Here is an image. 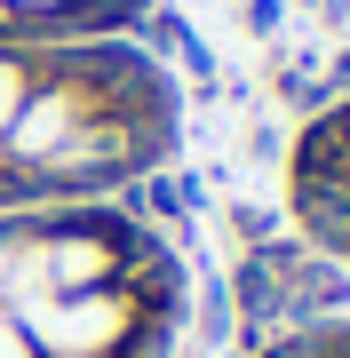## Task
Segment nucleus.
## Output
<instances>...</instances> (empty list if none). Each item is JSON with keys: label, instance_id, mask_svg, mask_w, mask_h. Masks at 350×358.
<instances>
[{"label": "nucleus", "instance_id": "obj_3", "mask_svg": "<svg viewBox=\"0 0 350 358\" xmlns=\"http://www.w3.org/2000/svg\"><path fill=\"white\" fill-rule=\"evenodd\" d=\"M286 192H295L302 231H311L319 247H335V255L350 263V96L335 103V112H319L311 128H302Z\"/></svg>", "mask_w": 350, "mask_h": 358}, {"label": "nucleus", "instance_id": "obj_5", "mask_svg": "<svg viewBox=\"0 0 350 358\" xmlns=\"http://www.w3.org/2000/svg\"><path fill=\"white\" fill-rule=\"evenodd\" d=\"M263 358H350V319L342 327H302V334H286V343H271Z\"/></svg>", "mask_w": 350, "mask_h": 358}, {"label": "nucleus", "instance_id": "obj_2", "mask_svg": "<svg viewBox=\"0 0 350 358\" xmlns=\"http://www.w3.org/2000/svg\"><path fill=\"white\" fill-rule=\"evenodd\" d=\"M183 263L119 199L0 215V358H175Z\"/></svg>", "mask_w": 350, "mask_h": 358}, {"label": "nucleus", "instance_id": "obj_1", "mask_svg": "<svg viewBox=\"0 0 350 358\" xmlns=\"http://www.w3.org/2000/svg\"><path fill=\"white\" fill-rule=\"evenodd\" d=\"M175 80L128 32L0 40V215L128 192L175 152Z\"/></svg>", "mask_w": 350, "mask_h": 358}, {"label": "nucleus", "instance_id": "obj_4", "mask_svg": "<svg viewBox=\"0 0 350 358\" xmlns=\"http://www.w3.org/2000/svg\"><path fill=\"white\" fill-rule=\"evenodd\" d=\"M143 0H0V40H112Z\"/></svg>", "mask_w": 350, "mask_h": 358}]
</instances>
